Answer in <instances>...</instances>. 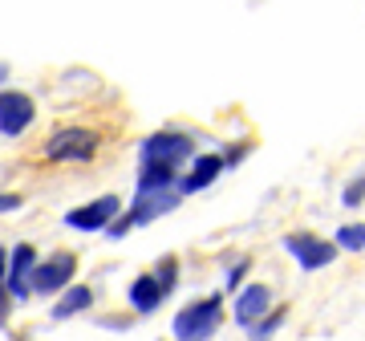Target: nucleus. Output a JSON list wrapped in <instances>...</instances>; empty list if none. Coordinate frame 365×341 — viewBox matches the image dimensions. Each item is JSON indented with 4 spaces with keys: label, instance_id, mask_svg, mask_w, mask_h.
Masks as SVG:
<instances>
[{
    "label": "nucleus",
    "instance_id": "nucleus-2",
    "mask_svg": "<svg viewBox=\"0 0 365 341\" xmlns=\"http://www.w3.org/2000/svg\"><path fill=\"white\" fill-rule=\"evenodd\" d=\"M223 325V292H207V297H195L187 301L170 321V333L175 341H211Z\"/></svg>",
    "mask_w": 365,
    "mask_h": 341
},
{
    "label": "nucleus",
    "instance_id": "nucleus-5",
    "mask_svg": "<svg viewBox=\"0 0 365 341\" xmlns=\"http://www.w3.org/2000/svg\"><path fill=\"white\" fill-rule=\"evenodd\" d=\"M118 215H122V199L98 195V199H90V203H81V208H69L66 215H61V223L73 228V232H81V236H98V232H106Z\"/></svg>",
    "mask_w": 365,
    "mask_h": 341
},
{
    "label": "nucleus",
    "instance_id": "nucleus-4",
    "mask_svg": "<svg viewBox=\"0 0 365 341\" xmlns=\"http://www.w3.org/2000/svg\"><path fill=\"white\" fill-rule=\"evenodd\" d=\"M73 276H78V252L69 248H57L49 256H41L33 276H29V292L33 297H57L61 289L73 285Z\"/></svg>",
    "mask_w": 365,
    "mask_h": 341
},
{
    "label": "nucleus",
    "instance_id": "nucleus-19",
    "mask_svg": "<svg viewBox=\"0 0 365 341\" xmlns=\"http://www.w3.org/2000/svg\"><path fill=\"white\" fill-rule=\"evenodd\" d=\"M248 151H252V143L244 138V143H232L227 151H220V155H223V163H227V170H232V167H240V163L248 158Z\"/></svg>",
    "mask_w": 365,
    "mask_h": 341
},
{
    "label": "nucleus",
    "instance_id": "nucleus-3",
    "mask_svg": "<svg viewBox=\"0 0 365 341\" xmlns=\"http://www.w3.org/2000/svg\"><path fill=\"white\" fill-rule=\"evenodd\" d=\"M195 134L179 131V126H163V131H150L138 143V163H155V167H170L182 170L191 158H195Z\"/></svg>",
    "mask_w": 365,
    "mask_h": 341
},
{
    "label": "nucleus",
    "instance_id": "nucleus-20",
    "mask_svg": "<svg viewBox=\"0 0 365 341\" xmlns=\"http://www.w3.org/2000/svg\"><path fill=\"white\" fill-rule=\"evenodd\" d=\"M25 208V195H16V191H0V215L4 211H21Z\"/></svg>",
    "mask_w": 365,
    "mask_h": 341
},
{
    "label": "nucleus",
    "instance_id": "nucleus-11",
    "mask_svg": "<svg viewBox=\"0 0 365 341\" xmlns=\"http://www.w3.org/2000/svg\"><path fill=\"white\" fill-rule=\"evenodd\" d=\"M126 301H130V309L138 317H150L155 309H163L167 292H163V285H158L155 273H138L130 285H126Z\"/></svg>",
    "mask_w": 365,
    "mask_h": 341
},
{
    "label": "nucleus",
    "instance_id": "nucleus-14",
    "mask_svg": "<svg viewBox=\"0 0 365 341\" xmlns=\"http://www.w3.org/2000/svg\"><path fill=\"white\" fill-rule=\"evenodd\" d=\"M333 244H337L341 252H365V223H341Z\"/></svg>",
    "mask_w": 365,
    "mask_h": 341
},
{
    "label": "nucleus",
    "instance_id": "nucleus-12",
    "mask_svg": "<svg viewBox=\"0 0 365 341\" xmlns=\"http://www.w3.org/2000/svg\"><path fill=\"white\" fill-rule=\"evenodd\" d=\"M93 301H98V292H93L90 285H69V289H61L57 297H53L49 321H69V317L90 313V309H93Z\"/></svg>",
    "mask_w": 365,
    "mask_h": 341
},
{
    "label": "nucleus",
    "instance_id": "nucleus-16",
    "mask_svg": "<svg viewBox=\"0 0 365 341\" xmlns=\"http://www.w3.org/2000/svg\"><path fill=\"white\" fill-rule=\"evenodd\" d=\"M13 317V297H9V248H0V325Z\"/></svg>",
    "mask_w": 365,
    "mask_h": 341
},
{
    "label": "nucleus",
    "instance_id": "nucleus-1",
    "mask_svg": "<svg viewBox=\"0 0 365 341\" xmlns=\"http://www.w3.org/2000/svg\"><path fill=\"white\" fill-rule=\"evenodd\" d=\"M102 155V131H93L86 122H61L49 138L41 143V158L53 167H81Z\"/></svg>",
    "mask_w": 365,
    "mask_h": 341
},
{
    "label": "nucleus",
    "instance_id": "nucleus-6",
    "mask_svg": "<svg viewBox=\"0 0 365 341\" xmlns=\"http://www.w3.org/2000/svg\"><path fill=\"white\" fill-rule=\"evenodd\" d=\"M284 252L300 264V273H317V268H329V264L337 260L341 248L333 244V240L317 236V232H288Z\"/></svg>",
    "mask_w": 365,
    "mask_h": 341
},
{
    "label": "nucleus",
    "instance_id": "nucleus-7",
    "mask_svg": "<svg viewBox=\"0 0 365 341\" xmlns=\"http://www.w3.org/2000/svg\"><path fill=\"white\" fill-rule=\"evenodd\" d=\"M37 122V102L25 90L0 86V138H21Z\"/></svg>",
    "mask_w": 365,
    "mask_h": 341
},
{
    "label": "nucleus",
    "instance_id": "nucleus-15",
    "mask_svg": "<svg viewBox=\"0 0 365 341\" xmlns=\"http://www.w3.org/2000/svg\"><path fill=\"white\" fill-rule=\"evenodd\" d=\"M150 273L158 276V285H163V292H167V297L179 289V256H170V252H167V256L150 268Z\"/></svg>",
    "mask_w": 365,
    "mask_h": 341
},
{
    "label": "nucleus",
    "instance_id": "nucleus-9",
    "mask_svg": "<svg viewBox=\"0 0 365 341\" xmlns=\"http://www.w3.org/2000/svg\"><path fill=\"white\" fill-rule=\"evenodd\" d=\"M268 309H272V289H268V285H260V280H252V285H244V289L235 292L232 321L240 329H248V325H256Z\"/></svg>",
    "mask_w": 365,
    "mask_h": 341
},
{
    "label": "nucleus",
    "instance_id": "nucleus-18",
    "mask_svg": "<svg viewBox=\"0 0 365 341\" xmlns=\"http://www.w3.org/2000/svg\"><path fill=\"white\" fill-rule=\"evenodd\" d=\"M341 203H345V208H361V203H365V175L349 179V187L341 191Z\"/></svg>",
    "mask_w": 365,
    "mask_h": 341
},
{
    "label": "nucleus",
    "instance_id": "nucleus-8",
    "mask_svg": "<svg viewBox=\"0 0 365 341\" xmlns=\"http://www.w3.org/2000/svg\"><path fill=\"white\" fill-rule=\"evenodd\" d=\"M223 170H227V163H223L220 151H211V155H195L187 167H182V175H179V195H199V191H207Z\"/></svg>",
    "mask_w": 365,
    "mask_h": 341
},
{
    "label": "nucleus",
    "instance_id": "nucleus-17",
    "mask_svg": "<svg viewBox=\"0 0 365 341\" xmlns=\"http://www.w3.org/2000/svg\"><path fill=\"white\" fill-rule=\"evenodd\" d=\"M252 260L248 256H240L235 264H227V273H223V292H240L244 289V276H248Z\"/></svg>",
    "mask_w": 365,
    "mask_h": 341
},
{
    "label": "nucleus",
    "instance_id": "nucleus-21",
    "mask_svg": "<svg viewBox=\"0 0 365 341\" xmlns=\"http://www.w3.org/2000/svg\"><path fill=\"white\" fill-rule=\"evenodd\" d=\"M9 73H13V69H9V61H0V86L9 81Z\"/></svg>",
    "mask_w": 365,
    "mask_h": 341
},
{
    "label": "nucleus",
    "instance_id": "nucleus-10",
    "mask_svg": "<svg viewBox=\"0 0 365 341\" xmlns=\"http://www.w3.org/2000/svg\"><path fill=\"white\" fill-rule=\"evenodd\" d=\"M37 248L33 244H16L13 252H9V297H13V305H25L33 292H29V276H33V268H37Z\"/></svg>",
    "mask_w": 365,
    "mask_h": 341
},
{
    "label": "nucleus",
    "instance_id": "nucleus-13",
    "mask_svg": "<svg viewBox=\"0 0 365 341\" xmlns=\"http://www.w3.org/2000/svg\"><path fill=\"white\" fill-rule=\"evenodd\" d=\"M284 321H288V309H280V305H272L268 313L256 321V325H248V341H272L280 329H284Z\"/></svg>",
    "mask_w": 365,
    "mask_h": 341
}]
</instances>
